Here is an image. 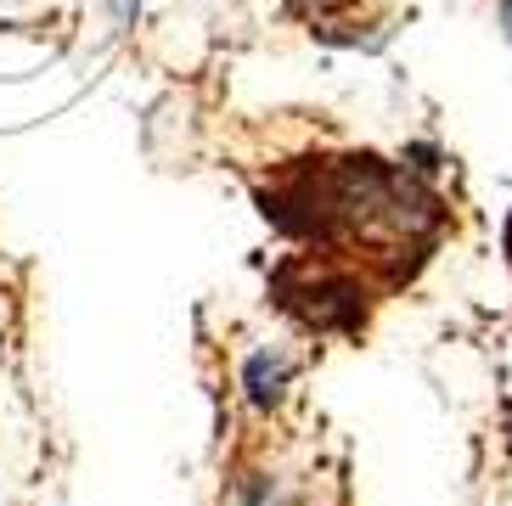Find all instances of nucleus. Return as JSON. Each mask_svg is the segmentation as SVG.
I'll return each instance as SVG.
<instances>
[{"instance_id":"obj_1","label":"nucleus","mask_w":512,"mask_h":506,"mask_svg":"<svg viewBox=\"0 0 512 506\" xmlns=\"http://www.w3.org/2000/svg\"><path fill=\"white\" fill-rule=\"evenodd\" d=\"M271 287L276 304L304 332H321V338H355L372 315V287L361 282V270L338 265V253H287L271 270Z\"/></svg>"},{"instance_id":"obj_2","label":"nucleus","mask_w":512,"mask_h":506,"mask_svg":"<svg viewBox=\"0 0 512 506\" xmlns=\"http://www.w3.org/2000/svg\"><path fill=\"white\" fill-rule=\"evenodd\" d=\"M287 383H293V355L287 349H259L242 366V394H248L254 411H276L287 400Z\"/></svg>"},{"instance_id":"obj_3","label":"nucleus","mask_w":512,"mask_h":506,"mask_svg":"<svg viewBox=\"0 0 512 506\" xmlns=\"http://www.w3.org/2000/svg\"><path fill=\"white\" fill-rule=\"evenodd\" d=\"M271 490H276L271 473H242L237 478V501L231 506H271Z\"/></svg>"},{"instance_id":"obj_4","label":"nucleus","mask_w":512,"mask_h":506,"mask_svg":"<svg viewBox=\"0 0 512 506\" xmlns=\"http://www.w3.org/2000/svg\"><path fill=\"white\" fill-rule=\"evenodd\" d=\"M136 12H141V0H113V17L119 23H136Z\"/></svg>"},{"instance_id":"obj_5","label":"nucleus","mask_w":512,"mask_h":506,"mask_svg":"<svg viewBox=\"0 0 512 506\" xmlns=\"http://www.w3.org/2000/svg\"><path fill=\"white\" fill-rule=\"evenodd\" d=\"M501 23H507V34H512V0H501Z\"/></svg>"},{"instance_id":"obj_6","label":"nucleus","mask_w":512,"mask_h":506,"mask_svg":"<svg viewBox=\"0 0 512 506\" xmlns=\"http://www.w3.org/2000/svg\"><path fill=\"white\" fill-rule=\"evenodd\" d=\"M507 259H512V220H507Z\"/></svg>"},{"instance_id":"obj_7","label":"nucleus","mask_w":512,"mask_h":506,"mask_svg":"<svg viewBox=\"0 0 512 506\" xmlns=\"http://www.w3.org/2000/svg\"><path fill=\"white\" fill-rule=\"evenodd\" d=\"M507 433H512V411H507Z\"/></svg>"}]
</instances>
